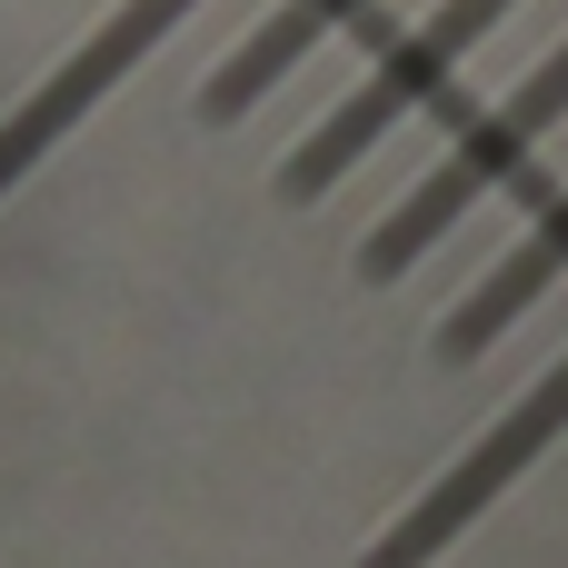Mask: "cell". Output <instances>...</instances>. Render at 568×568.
Instances as JSON below:
<instances>
[{
	"instance_id": "obj_1",
	"label": "cell",
	"mask_w": 568,
	"mask_h": 568,
	"mask_svg": "<svg viewBox=\"0 0 568 568\" xmlns=\"http://www.w3.org/2000/svg\"><path fill=\"white\" fill-rule=\"evenodd\" d=\"M559 120H568V40L549 50V60H529V70L499 90V110H479V120L429 160V180L359 240V270H369V280H399V270H409L419 250H439L489 190H509V180L539 160V140H549Z\"/></svg>"
},
{
	"instance_id": "obj_2",
	"label": "cell",
	"mask_w": 568,
	"mask_h": 568,
	"mask_svg": "<svg viewBox=\"0 0 568 568\" xmlns=\"http://www.w3.org/2000/svg\"><path fill=\"white\" fill-rule=\"evenodd\" d=\"M509 10H519V0H429V10H419V30H399V40L359 70V90H339V110H329V120L280 160V190H290V200L339 190V180H349V170L399 130V120H419V110L459 80V60H469Z\"/></svg>"
},
{
	"instance_id": "obj_3",
	"label": "cell",
	"mask_w": 568,
	"mask_h": 568,
	"mask_svg": "<svg viewBox=\"0 0 568 568\" xmlns=\"http://www.w3.org/2000/svg\"><path fill=\"white\" fill-rule=\"evenodd\" d=\"M559 429H568V349L539 369V389H529L509 419H489V429L469 439V459H459V469H439V479L389 519V539H379L359 568H429L459 529H469V519H479V509H489V499H499V489H509V479H529V469L549 459V439H559Z\"/></svg>"
},
{
	"instance_id": "obj_4",
	"label": "cell",
	"mask_w": 568,
	"mask_h": 568,
	"mask_svg": "<svg viewBox=\"0 0 568 568\" xmlns=\"http://www.w3.org/2000/svg\"><path fill=\"white\" fill-rule=\"evenodd\" d=\"M190 10H200V0H120V10H110V20L40 80V90H20V100L0 110V200H10L60 140H70V130H80V120H90V110H100V100H110V90H120L180 20H190Z\"/></svg>"
},
{
	"instance_id": "obj_5",
	"label": "cell",
	"mask_w": 568,
	"mask_h": 568,
	"mask_svg": "<svg viewBox=\"0 0 568 568\" xmlns=\"http://www.w3.org/2000/svg\"><path fill=\"white\" fill-rule=\"evenodd\" d=\"M359 10H369V0H270V10L240 30V50H230V60L200 80V110H210V120L260 110V100H270V90H280V80H290L310 50H320V40H339Z\"/></svg>"
},
{
	"instance_id": "obj_6",
	"label": "cell",
	"mask_w": 568,
	"mask_h": 568,
	"mask_svg": "<svg viewBox=\"0 0 568 568\" xmlns=\"http://www.w3.org/2000/svg\"><path fill=\"white\" fill-rule=\"evenodd\" d=\"M559 280H568V190L539 210V220H529V240H519V250H509V260H499V270H489V280H479L459 310H449L439 349H449V359H479V349H489L499 329H519V320H529V310H539Z\"/></svg>"
}]
</instances>
